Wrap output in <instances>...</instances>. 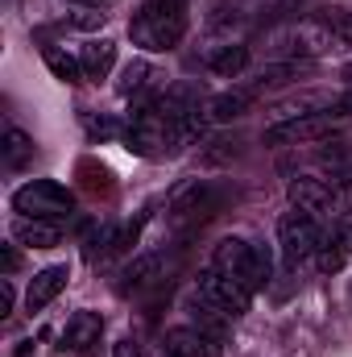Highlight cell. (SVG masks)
I'll use <instances>...</instances> for the list:
<instances>
[{
  "label": "cell",
  "instance_id": "cell-1",
  "mask_svg": "<svg viewBox=\"0 0 352 357\" xmlns=\"http://www.w3.org/2000/svg\"><path fill=\"white\" fill-rule=\"evenodd\" d=\"M265 50L282 63H311L323 54H340L352 46V33L323 8V17H303V21H282L262 38Z\"/></svg>",
  "mask_w": 352,
  "mask_h": 357
},
{
  "label": "cell",
  "instance_id": "cell-2",
  "mask_svg": "<svg viewBox=\"0 0 352 357\" xmlns=\"http://www.w3.org/2000/svg\"><path fill=\"white\" fill-rule=\"evenodd\" d=\"M129 33L141 50H175L186 33V0H145L133 13Z\"/></svg>",
  "mask_w": 352,
  "mask_h": 357
},
{
  "label": "cell",
  "instance_id": "cell-3",
  "mask_svg": "<svg viewBox=\"0 0 352 357\" xmlns=\"http://www.w3.org/2000/svg\"><path fill=\"white\" fill-rule=\"evenodd\" d=\"M211 266L220 274H228V278H237L249 291H262L269 282V250L245 241V237H224L211 254Z\"/></svg>",
  "mask_w": 352,
  "mask_h": 357
},
{
  "label": "cell",
  "instance_id": "cell-4",
  "mask_svg": "<svg viewBox=\"0 0 352 357\" xmlns=\"http://www.w3.org/2000/svg\"><path fill=\"white\" fill-rule=\"evenodd\" d=\"M349 121V112H340L336 104L332 108H319V112H298L290 121H278L265 129V146H311V142H328L332 133H340Z\"/></svg>",
  "mask_w": 352,
  "mask_h": 357
},
{
  "label": "cell",
  "instance_id": "cell-5",
  "mask_svg": "<svg viewBox=\"0 0 352 357\" xmlns=\"http://www.w3.org/2000/svg\"><path fill=\"white\" fill-rule=\"evenodd\" d=\"M224 208V191L216 183H203V178H191L186 187H178L175 199H170V229L175 233H195L203 229L216 212Z\"/></svg>",
  "mask_w": 352,
  "mask_h": 357
},
{
  "label": "cell",
  "instance_id": "cell-6",
  "mask_svg": "<svg viewBox=\"0 0 352 357\" xmlns=\"http://www.w3.org/2000/svg\"><path fill=\"white\" fill-rule=\"evenodd\" d=\"M13 208L33 220H67L75 212V195L54 178H33L13 191Z\"/></svg>",
  "mask_w": 352,
  "mask_h": 357
},
{
  "label": "cell",
  "instance_id": "cell-7",
  "mask_svg": "<svg viewBox=\"0 0 352 357\" xmlns=\"http://www.w3.org/2000/svg\"><path fill=\"white\" fill-rule=\"evenodd\" d=\"M319 241H323V229H319V220H315L311 212L290 208V212L278 220V250H282V262H286V270H294L298 262L315 258Z\"/></svg>",
  "mask_w": 352,
  "mask_h": 357
},
{
  "label": "cell",
  "instance_id": "cell-8",
  "mask_svg": "<svg viewBox=\"0 0 352 357\" xmlns=\"http://www.w3.org/2000/svg\"><path fill=\"white\" fill-rule=\"evenodd\" d=\"M290 204L303 208V212H311L315 220H319V216H323L328 225L340 220V199H336V191H332L328 178H311V175L294 178V183H290Z\"/></svg>",
  "mask_w": 352,
  "mask_h": 357
},
{
  "label": "cell",
  "instance_id": "cell-9",
  "mask_svg": "<svg viewBox=\"0 0 352 357\" xmlns=\"http://www.w3.org/2000/svg\"><path fill=\"white\" fill-rule=\"evenodd\" d=\"M199 295H203V299H211L216 307H224L228 316H245V312H249V303H253V291H249V287H241L237 278L220 274L216 266L199 270Z\"/></svg>",
  "mask_w": 352,
  "mask_h": 357
},
{
  "label": "cell",
  "instance_id": "cell-10",
  "mask_svg": "<svg viewBox=\"0 0 352 357\" xmlns=\"http://www.w3.org/2000/svg\"><path fill=\"white\" fill-rule=\"evenodd\" d=\"M162 354L166 357H220V341L207 337L195 324H182V328H170L162 337Z\"/></svg>",
  "mask_w": 352,
  "mask_h": 357
},
{
  "label": "cell",
  "instance_id": "cell-11",
  "mask_svg": "<svg viewBox=\"0 0 352 357\" xmlns=\"http://www.w3.org/2000/svg\"><path fill=\"white\" fill-rule=\"evenodd\" d=\"M99 337H104V316L99 312H75L67 320V328H63V349L88 357L99 345Z\"/></svg>",
  "mask_w": 352,
  "mask_h": 357
},
{
  "label": "cell",
  "instance_id": "cell-12",
  "mask_svg": "<svg viewBox=\"0 0 352 357\" xmlns=\"http://www.w3.org/2000/svg\"><path fill=\"white\" fill-rule=\"evenodd\" d=\"M13 241L17 245H29V250H54L63 241V220H33V216H21L13 225Z\"/></svg>",
  "mask_w": 352,
  "mask_h": 357
},
{
  "label": "cell",
  "instance_id": "cell-13",
  "mask_svg": "<svg viewBox=\"0 0 352 357\" xmlns=\"http://www.w3.org/2000/svg\"><path fill=\"white\" fill-rule=\"evenodd\" d=\"M67 278H71V270L67 266H46L33 274V282H29V291H25V307L29 312H42L46 303H54L58 299V291L67 287Z\"/></svg>",
  "mask_w": 352,
  "mask_h": 357
},
{
  "label": "cell",
  "instance_id": "cell-14",
  "mask_svg": "<svg viewBox=\"0 0 352 357\" xmlns=\"http://www.w3.org/2000/svg\"><path fill=\"white\" fill-rule=\"evenodd\" d=\"M186 307H191V324H195V328H203L207 337H216V341L224 345V337H228V328H232V324H228V312H224V307H216L211 299H203L199 291L191 295V303H186Z\"/></svg>",
  "mask_w": 352,
  "mask_h": 357
},
{
  "label": "cell",
  "instance_id": "cell-15",
  "mask_svg": "<svg viewBox=\"0 0 352 357\" xmlns=\"http://www.w3.org/2000/svg\"><path fill=\"white\" fill-rule=\"evenodd\" d=\"M245 63H249V46H241V42H220L207 54V71L224 75V79H237L245 71Z\"/></svg>",
  "mask_w": 352,
  "mask_h": 357
},
{
  "label": "cell",
  "instance_id": "cell-16",
  "mask_svg": "<svg viewBox=\"0 0 352 357\" xmlns=\"http://www.w3.org/2000/svg\"><path fill=\"white\" fill-rule=\"evenodd\" d=\"M162 278H166V258L154 254V258H141V262H133V266L125 270L120 291L133 295V291H145V287H154V282H162Z\"/></svg>",
  "mask_w": 352,
  "mask_h": 357
},
{
  "label": "cell",
  "instance_id": "cell-17",
  "mask_svg": "<svg viewBox=\"0 0 352 357\" xmlns=\"http://www.w3.org/2000/svg\"><path fill=\"white\" fill-rule=\"evenodd\" d=\"M112 63H116V46H112L108 38H99V42H83V50H79V67H83L88 79H104V75L112 71Z\"/></svg>",
  "mask_w": 352,
  "mask_h": 357
},
{
  "label": "cell",
  "instance_id": "cell-18",
  "mask_svg": "<svg viewBox=\"0 0 352 357\" xmlns=\"http://www.w3.org/2000/svg\"><path fill=\"white\" fill-rule=\"evenodd\" d=\"M344 250H352L349 237L340 233V225H328L323 229V241H319V250H315V262L323 274H336V270L344 266Z\"/></svg>",
  "mask_w": 352,
  "mask_h": 357
},
{
  "label": "cell",
  "instance_id": "cell-19",
  "mask_svg": "<svg viewBox=\"0 0 352 357\" xmlns=\"http://www.w3.org/2000/svg\"><path fill=\"white\" fill-rule=\"evenodd\" d=\"M0 158H4V167L8 171H21L29 158H33V137L25 133V129H4V137H0Z\"/></svg>",
  "mask_w": 352,
  "mask_h": 357
},
{
  "label": "cell",
  "instance_id": "cell-20",
  "mask_svg": "<svg viewBox=\"0 0 352 357\" xmlns=\"http://www.w3.org/2000/svg\"><path fill=\"white\" fill-rule=\"evenodd\" d=\"M249 104H253V91H224L207 108H211V121H232V116H245Z\"/></svg>",
  "mask_w": 352,
  "mask_h": 357
},
{
  "label": "cell",
  "instance_id": "cell-21",
  "mask_svg": "<svg viewBox=\"0 0 352 357\" xmlns=\"http://www.w3.org/2000/svg\"><path fill=\"white\" fill-rule=\"evenodd\" d=\"M42 59H46V67L54 71V79H63V84H79V79H88L83 67H79V59H71V54H63V50H54V46H46Z\"/></svg>",
  "mask_w": 352,
  "mask_h": 357
},
{
  "label": "cell",
  "instance_id": "cell-22",
  "mask_svg": "<svg viewBox=\"0 0 352 357\" xmlns=\"http://www.w3.org/2000/svg\"><path fill=\"white\" fill-rule=\"evenodd\" d=\"M150 75H154V71H150V63H141V59H137V63H129V67L120 71L116 91H120V96H137V91L145 88V79H150Z\"/></svg>",
  "mask_w": 352,
  "mask_h": 357
},
{
  "label": "cell",
  "instance_id": "cell-23",
  "mask_svg": "<svg viewBox=\"0 0 352 357\" xmlns=\"http://www.w3.org/2000/svg\"><path fill=\"white\" fill-rule=\"evenodd\" d=\"M83 129H88V137L108 142V137H116V133H120V121H112V116H95V112H83Z\"/></svg>",
  "mask_w": 352,
  "mask_h": 357
},
{
  "label": "cell",
  "instance_id": "cell-24",
  "mask_svg": "<svg viewBox=\"0 0 352 357\" xmlns=\"http://www.w3.org/2000/svg\"><path fill=\"white\" fill-rule=\"evenodd\" d=\"M112 357H141V349H137V341H133V337H125V341H116V345H112Z\"/></svg>",
  "mask_w": 352,
  "mask_h": 357
},
{
  "label": "cell",
  "instance_id": "cell-25",
  "mask_svg": "<svg viewBox=\"0 0 352 357\" xmlns=\"http://www.w3.org/2000/svg\"><path fill=\"white\" fill-rule=\"evenodd\" d=\"M8 307H13V287H8V278L0 282V316H8Z\"/></svg>",
  "mask_w": 352,
  "mask_h": 357
},
{
  "label": "cell",
  "instance_id": "cell-26",
  "mask_svg": "<svg viewBox=\"0 0 352 357\" xmlns=\"http://www.w3.org/2000/svg\"><path fill=\"white\" fill-rule=\"evenodd\" d=\"M17 262H21V258H17V250H13V245H4V270L13 274V270H17Z\"/></svg>",
  "mask_w": 352,
  "mask_h": 357
},
{
  "label": "cell",
  "instance_id": "cell-27",
  "mask_svg": "<svg viewBox=\"0 0 352 357\" xmlns=\"http://www.w3.org/2000/svg\"><path fill=\"white\" fill-rule=\"evenodd\" d=\"M75 4H88V8H99V4H108V0H75Z\"/></svg>",
  "mask_w": 352,
  "mask_h": 357
},
{
  "label": "cell",
  "instance_id": "cell-28",
  "mask_svg": "<svg viewBox=\"0 0 352 357\" xmlns=\"http://www.w3.org/2000/svg\"><path fill=\"white\" fill-rule=\"evenodd\" d=\"M344 79L352 84V63H344Z\"/></svg>",
  "mask_w": 352,
  "mask_h": 357
}]
</instances>
